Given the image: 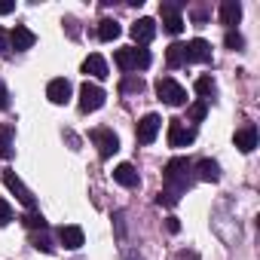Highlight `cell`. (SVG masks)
<instances>
[{
	"label": "cell",
	"mask_w": 260,
	"mask_h": 260,
	"mask_svg": "<svg viewBox=\"0 0 260 260\" xmlns=\"http://www.w3.org/2000/svg\"><path fill=\"white\" fill-rule=\"evenodd\" d=\"M190 172H193V166H190L187 156H175V159L166 162V169H162L166 190L159 193V205H162V202H166V205H175V202H178V196L190 187Z\"/></svg>",
	"instance_id": "cell-1"
},
{
	"label": "cell",
	"mask_w": 260,
	"mask_h": 260,
	"mask_svg": "<svg viewBox=\"0 0 260 260\" xmlns=\"http://www.w3.org/2000/svg\"><path fill=\"white\" fill-rule=\"evenodd\" d=\"M13 220V205L4 199V196H0V226H7Z\"/></svg>",
	"instance_id": "cell-28"
},
{
	"label": "cell",
	"mask_w": 260,
	"mask_h": 260,
	"mask_svg": "<svg viewBox=\"0 0 260 260\" xmlns=\"http://www.w3.org/2000/svg\"><path fill=\"white\" fill-rule=\"evenodd\" d=\"M34 248H37V251H46V254H52V242H49L43 233H40V236H34Z\"/></svg>",
	"instance_id": "cell-29"
},
{
	"label": "cell",
	"mask_w": 260,
	"mask_h": 260,
	"mask_svg": "<svg viewBox=\"0 0 260 260\" xmlns=\"http://www.w3.org/2000/svg\"><path fill=\"white\" fill-rule=\"evenodd\" d=\"M13 138H16V128L10 122H0V159H13V153H16Z\"/></svg>",
	"instance_id": "cell-17"
},
{
	"label": "cell",
	"mask_w": 260,
	"mask_h": 260,
	"mask_svg": "<svg viewBox=\"0 0 260 260\" xmlns=\"http://www.w3.org/2000/svg\"><path fill=\"white\" fill-rule=\"evenodd\" d=\"M166 226H169V233H178V230H181V220H178V217H169Z\"/></svg>",
	"instance_id": "cell-32"
},
{
	"label": "cell",
	"mask_w": 260,
	"mask_h": 260,
	"mask_svg": "<svg viewBox=\"0 0 260 260\" xmlns=\"http://www.w3.org/2000/svg\"><path fill=\"white\" fill-rule=\"evenodd\" d=\"M104 98H107V95H104L101 86H95V83H89V80L80 86V110H83V113L101 110V107H104Z\"/></svg>",
	"instance_id": "cell-5"
},
{
	"label": "cell",
	"mask_w": 260,
	"mask_h": 260,
	"mask_svg": "<svg viewBox=\"0 0 260 260\" xmlns=\"http://www.w3.org/2000/svg\"><path fill=\"white\" fill-rule=\"evenodd\" d=\"M7 49H10V31L0 28V52H7Z\"/></svg>",
	"instance_id": "cell-31"
},
{
	"label": "cell",
	"mask_w": 260,
	"mask_h": 260,
	"mask_svg": "<svg viewBox=\"0 0 260 260\" xmlns=\"http://www.w3.org/2000/svg\"><path fill=\"white\" fill-rule=\"evenodd\" d=\"M71 92H74V86H71V80H64V77H55V80H49V86H46V98H49L52 104H68V101H71Z\"/></svg>",
	"instance_id": "cell-10"
},
{
	"label": "cell",
	"mask_w": 260,
	"mask_h": 260,
	"mask_svg": "<svg viewBox=\"0 0 260 260\" xmlns=\"http://www.w3.org/2000/svg\"><path fill=\"white\" fill-rule=\"evenodd\" d=\"M119 31H122V28H119V22H116V19H101V22H98V37H101L104 43L116 40V37H119Z\"/></svg>",
	"instance_id": "cell-22"
},
{
	"label": "cell",
	"mask_w": 260,
	"mask_h": 260,
	"mask_svg": "<svg viewBox=\"0 0 260 260\" xmlns=\"http://www.w3.org/2000/svg\"><path fill=\"white\" fill-rule=\"evenodd\" d=\"M196 178H199V181H208V184H217V181H220V166H217L214 159H199Z\"/></svg>",
	"instance_id": "cell-20"
},
{
	"label": "cell",
	"mask_w": 260,
	"mask_h": 260,
	"mask_svg": "<svg viewBox=\"0 0 260 260\" xmlns=\"http://www.w3.org/2000/svg\"><path fill=\"white\" fill-rule=\"evenodd\" d=\"M242 22V4L239 0H223L220 4V25H226L230 31Z\"/></svg>",
	"instance_id": "cell-14"
},
{
	"label": "cell",
	"mask_w": 260,
	"mask_h": 260,
	"mask_svg": "<svg viewBox=\"0 0 260 260\" xmlns=\"http://www.w3.org/2000/svg\"><path fill=\"white\" fill-rule=\"evenodd\" d=\"M193 89H196V95H199V101H208V98H214V92H217V83H214V77H196V83H193Z\"/></svg>",
	"instance_id": "cell-21"
},
{
	"label": "cell",
	"mask_w": 260,
	"mask_h": 260,
	"mask_svg": "<svg viewBox=\"0 0 260 260\" xmlns=\"http://www.w3.org/2000/svg\"><path fill=\"white\" fill-rule=\"evenodd\" d=\"M181 10H184V4H178V0H166V4L159 7V16H162V28H166L172 37H178V34L184 31V19H181Z\"/></svg>",
	"instance_id": "cell-4"
},
{
	"label": "cell",
	"mask_w": 260,
	"mask_h": 260,
	"mask_svg": "<svg viewBox=\"0 0 260 260\" xmlns=\"http://www.w3.org/2000/svg\"><path fill=\"white\" fill-rule=\"evenodd\" d=\"M144 89V80L141 77H125L122 80V92H141Z\"/></svg>",
	"instance_id": "cell-27"
},
{
	"label": "cell",
	"mask_w": 260,
	"mask_h": 260,
	"mask_svg": "<svg viewBox=\"0 0 260 260\" xmlns=\"http://www.w3.org/2000/svg\"><path fill=\"white\" fill-rule=\"evenodd\" d=\"M205 113H208V101H193V104L187 107V116H190L193 122H199V119H205Z\"/></svg>",
	"instance_id": "cell-25"
},
{
	"label": "cell",
	"mask_w": 260,
	"mask_h": 260,
	"mask_svg": "<svg viewBox=\"0 0 260 260\" xmlns=\"http://www.w3.org/2000/svg\"><path fill=\"white\" fill-rule=\"evenodd\" d=\"M92 141H95L101 159H110V156L119 150V138L110 132V128H92Z\"/></svg>",
	"instance_id": "cell-6"
},
{
	"label": "cell",
	"mask_w": 260,
	"mask_h": 260,
	"mask_svg": "<svg viewBox=\"0 0 260 260\" xmlns=\"http://www.w3.org/2000/svg\"><path fill=\"white\" fill-rule=\"evenodd\" d=\"M223 43H226V49H233V52H239V49L245 46V40H242V34H239V31H226Z\"/></svg>",
	"instance_id": "cell-26"
},
{
	"label": "cell",
	"mask_w": 260,
	"mask_h": 260,
	"mask_svg": "<svg viewBox=\"0 0 260 260\" xmlns=\"http://www.w3.org/2000/svg\"><path fill=\"white\" fill-rule=\"evenodd\" d=\"M4 184H7V190H10V193H16V199H19L28 211H34V193L22 184V178H19L16 172H4Z\"/></svg>",
	"instance_id": "cell-7"
},
{
	"label": "cell",
	"mask_w": 260,
	"mask_h": 260,
	"mask_svg": "<svg viewBox=\"0 0 260 260\" xmlns=\"http://www.w3.org/2000/svg\"><path fill=\"white\" fill-rule=\"evenodd\" d=\"M22 220H25V226H28V230H40V233L46 230V217H43L40 211H28Z\"/></svg>",
	"instance_id": "cell-24"
},
{
	"label": "cell",
	"mask_w": 260,
	"mask_h": 260,
	"mask_svg": "<svg viewBox=\"0 0 260 260\" xmlns=\"http://www.w3.org/2000/svg\"><path fill=\"white\" fill-rule=\"evenodd\" d=\"M236 147H239L242 153H251V150L257 147V128H254V125H242L239 132H236Z\"/></svg>",
	"instance_id": "cell-18"
},
{
	"label": "cell",
	"mask_w": 260,
	"mask_h": 260,
	"mask_svg": "<svg viewBox=\"0 0 260 260\" xmlns=\"http://www.w3.org/2000/svg\"><path fill=\"white\" fill-rule=\"evenodd\" d=\"M58 242L68 248V251H77V248H83V242H86V236H83V230L80 226H61L58 230Z\"/></svg>",
	"instance_id": "cell-15"
},
{
	"label": "cell",
	"mask_w": 260,
	"mask_h": 260,
	"mask_svg": "<svg viewBox=\"0 0 260 260\" xmlns=\"http://www.w3.org/2000/svg\"><path fill=\"white\" fill-rule=\"evenodd\" d=\"M184 49H187V61H199V64H208L211 61V43L202 40V37L184 43Z\"/></svg>",
	"instance_id": "cell-12"
},
{
	"label": "cell",
	"mask_w": 260,
	"mask_h": 260,
	"mask_svg": "<svg viewBox=\"0 0 260 260\" xmlns=\"http://www.w3.org/2000/svg\"><path fill=\"white\" fill-rule=\"evenodd\" d=\"M156 95H159V101H166L169 107H184V104H187V89H184L178 80H172V77L156 80Z\"/></svg>",
	"instance_id": "cell-3"
},
{
	"label": "cell",
	"mask_w": 260,
	"mask_h": 260,
	"mask_svg": "<svg viewBox=\"0 0 260 260\" xmlns=\"http://www.w3.org/2000/svg\"><path fill=\"white\" fill-rule=\"evenodd\" d=\"M83 74H89V77H95V80H104V77H107V61H104L98 52H92V55L83 61Z\"/></svg>",
	"instance_id": "cell-19"
},
{
	"label": "cell",
	"mask_w": 260,
	"mask_h": 260,
	"mask_svg": "<svg viewBox=\"0 0 260 260\" xmlns=\"http://www.w3.org/2000/svg\"><path fill=\"white\" fill-rule=\"evenodd\" d=\"M113 61L122 74H132V71H144L150 68V52L147 49H135V46H122L113 52Z\"/></svg>",
	"instance_id": "cell-2"
},
{
	"label": "cell",
	"mask_w": 260,
	"mask_h": 260,
	"mask_svg": "<svg viewBox=\"0 0 260 260\" xmlns=\"http://www.w3.org/2000/svg\"><path fill=\"white\" fill-rule=\"evenodd\" d=\"M166 64H169V68L187 64V49H184V43H172V46L166 49Z\"/></svg>",
	"instance_id": "cell-23"
},
{
	"label": "cell",
	"mask_w": 260,
	"mask_h": 260,
	"mask_svg": "<svg viewBox=\"0 0 260 260\" xmlns=\"http://www.w3.org/2000/svg\"><path fill=\"white\" fill-rule=\"evenodd\" d=\"M196 141V128H187L181 119H169V144L172 147H190Z\"/></svg>",
	"instance_id": "cell-8"
},
{
	"label": "cell",
	"mask_w": 260,
	"mask_h": 260,
	"mask_svg": "<svg viewBox=\"0 0 260 260\" xmlns=\"http://www.w3.org/2000/svg\"><path fill=\"white\" fill-rule=\"evenodd\" d=\"M37 43V34L31 31V28H25V25H16L13 31H10V46L16 49V52H25V49H31Z\"/></svg>",
	"instance_id": "cell-11"
},
{
	"label": "cell",
	"mask_w": 260,
	"mask_h": 260,
	"mask_svg": "<svg viewBox=\"0 0 260 260\" xmlns=\"http://www.w3.org/2000/svg\"><path fill=\"white\" fill-rule=\"evenodd\" d=\"M113 181L122 184V187H138V184H141V178H138V172H135L132 162H119V166L113 169Z\"/></svg>",
	"instance_id": "cell-16"
},
{
	"label": "cell",
	"mask_w": 260,
	"mask_h": 260,
	"mask_svg": "<svg viewBox=\"0 0 260 260\" xmlns=\"http://www.w3.org/2000/svg\"><path fill=\"white\" fill-rule=\"evenodd\" d=\"M159 128H162V119H159L156 113H147V116H141V122H138V128H135V138H138L141 144H153L156 135H159Z\"/></svg>",
	"instance_id": "cell-9"
},
{
	"label": "cell",
	"mask_w": 260,
	"mask_h": 260,
	"mask_svg": "<svg viewBox=\"0 0 260 260\" xmlns=\"http://www.w3.org/2000/svg\"><path fill=\"white\" fill-rule=\"evenodd\" d=\"M128 34H132V40H135L138 46H144V43H150V40L156 37V22H153V19H138L132 28H128Z\"/></svg>",
	"instance_id": "cell-13"
},
{
	"label": "cell",
	"mask_w": 260,
	"mask_h": 260,
	"mask_svg": "<svg viewBox=\"0 0 260 260\" xmlns=\"http://www.w3.org/2000/svg\"><path fill=\"white\" fill-rule=\"evenodd\" d=\"M16 10V4H0V16H7V13H13Z\"/></svg>",
	"instance_id": "cell-33"
},
{
	"label": "cell",
	"mask_w": 260,
	"mask_h": 260,
	"mask_svg": "<svg viewBox=\"0 0 260 260\" xmlns=\"http://www.w3.org/2000/svg\"><path fill=\"white\" fill-rule=\"evenodd\" d=\"M7 107H10V92H7L4 80H0V110H7Z\"/></svg>",
	"instance_id": "cell-30"
}]
</instances>
